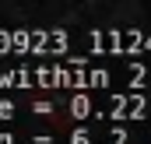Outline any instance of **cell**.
<instances>
[{
	"label": "cell",
	"instance_id": "obj_1",
	"mask_svg": "<svg viewBox=\"0 0 151 144\" xmlns=\"http://www.w3.org/2000/svg\"><path fill=\"white\" fill-rule=\"evenodd\" d=\"M74 144H88V134H84V130H77V134H74Z\"/></svg>",
	"mask_w": 151,
	"mask_h": 144
}]
</instances>
